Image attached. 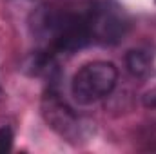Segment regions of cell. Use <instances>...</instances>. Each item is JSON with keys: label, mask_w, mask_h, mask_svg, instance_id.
Returning <instances> with one entry per match:
<instances>
[{"label": "cell", "mask_w": 156, "mask_h": 154, "mask_svg": "<svg viewBox=\"0 0 156 154\" xmlns=\"http://www.w3.org/2000/svg\"><path fill=\"white\" fill-rule=\"evenodd\" d=\"M35 35L44 45V53H75L91 44L85 11L62 7L42 9L35 16Z\"/></svg>", "instance_id": "1"}, {"label": "cell", "mask_w": 156, "mask_h": 154, "mask_svg": "<svg viewBox=\"0 0 156 154\" xmlns=\"http://www.w3.org/2000/svg\"><path fill=\"white\" fill-rule=\"evenodd\" d=\"M91 44L115 45L129 31V16L125 9L113 0H98L85 9Z\"/></svg>", "instance_id": "2"}, {"label": "cell", "mask_w": 156, "mask_h": 154, "mask_svg": "<svg viewBox=\"0 0 156 154\" xmlns=\"http://www.w3.org/2000/svg\"><path fill=\"white\" fill-rule=\"evenodd\" d=\"M118 71L115 64L96 60L82 65L73 76L71 93L78 103L91 105L100 102L102 98L109 96L116 87Z\"/></svg>", "instance_id": "3"}, {"label": "cell", "mask_w": 156, "mask_h": 154, "mask_svg": "<svg viewBox=\"0 0 156 154\" xmlns=\"http://www.w3.org/2000/svg\"><path fill=\"white\" fill-rule=\"evenodd\" d=\"M42 114L45 118L47 125L58 132L62 138L69 142H80L85 134V121L62 100V96L49 89V93L42 100Z\"/></svg>", "instance_id": "4"}, {"label": "cell", "mask_w": 156, "mask_h": 154, "mask_svg": "<svg viewBox=\"0 0 156 154\" xmlns=\"http://www.w3.org/2000/svg\"><path fill=\"white\" fill-rule=\"evenodd\" d=\"M125 65L133 76H145L151 71V54L144 49H133L125 56Z\"/></svg>", "instance_id": "5"}, {"label": "cell", "mask_w": 156, "mask_h": 154, "mask_svg": "<svg viewBox=\"0 0 156 154\" xmlns=\"http://www.w3.org/2000/svg\"><path fill=\"white\" fill-rule=\"evenodd\" d=\"M11 147H13V131H11V127L4 125V127H0V154L9 152Z\"/></svg>", "instance_id": "6"}, {"label": "cell", "mask_w": 156, "mask_h": 154, "mask_svg": "<svg viewBox=\"0 0 156 154\" xmlns=\"http://www.w3.org/2000/svg\"><path fill=\"white\" fill-rule=\"evenodd\" d=\"M145 105L147 107H156V93H149L145 96Z\"/></svg>", "instance_id": "7"}]
</instances>
